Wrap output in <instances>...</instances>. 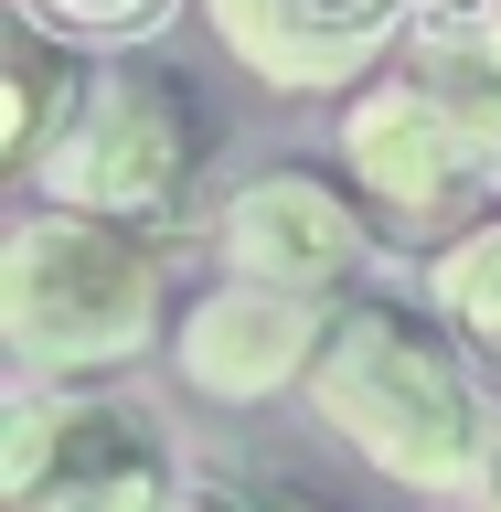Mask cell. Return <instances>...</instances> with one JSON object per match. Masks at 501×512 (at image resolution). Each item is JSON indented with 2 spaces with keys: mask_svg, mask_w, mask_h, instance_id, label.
Instances as JSON below:
<instances>
[{
  "mask_svg": "<svg viewBox=\"0 0 501 512\" xmlns=\"http://www.w3.org/2000/svg\"><path fill=\"white\" fill-rule=\"evenodd\" d=\"M470 331L438 299H395V288H352L331 310L310 374V416L352 459H374L395 491H438V502H480V480L501 470V406L470 363Z\"/></svg>",
  "mask_w": 501,
  "mask_h": 512,
  "instance_id": "cell-1",
  "label": "cell"
},
{
  "mask_svg": "<svg viewBox=\"0 0 501 512\" xmlns=\"http://www.w3.org/2000/svg\"><path fill=\"white\" fill-rule=\"evenodd\" d=\"M171 342V246L86 203H22L0 235V352L32 384H107Z\"/></svg>",
  "mask_w": 501,
  "mask_h": 512,
  "instance_id": "cell-2",
  "label": "cell"
},
{
  "mask_svg": "<svg viewBox=\"0 0 501 512\" xmlns=\"http://www.w3.org/2000/svg\"><path fill=\"white\" fill-rule=\"evenodd\" d=\"M203 150H214V118H203V96H192L182 64L107 54L32 182H43V203H86V214H118V224L171 235V224L192 214Z\"/></svg>",
  "mask_w": 501,
  "mask_h": 512,
  "instance_id": "cell-3",
  "label": "cell"
},
{
  "mask_svg": "<svg viewBox=\"0 0 501 512\" xmlns=\"http://www.w3.org/2000/svg\"><path fill=\"white\" fill-rule=\"evenodd\" d=\"M192 480L160 416L107 384H11L0 406V502L11 512H171Z\"/></svg>",
  "mask_w": 501,
  "mask_h": 512,
  "instance_id": "cell-4",
  "label": "cell"
},
{
  "mask_svg": "<svg viewBox=\"0 0 501 512\" xmlns=\"http://www.w3.org/2000/svg\"><path fill=\"white\" fill-rule=\"evenodd\" d=\"M214 256L235 278H278V288H310V299H352L374 278V203L310 160H278V171H246L214 214Z\"/></svg>",
  "mask_w": 501,
  "mask_h": 512,
  "instance_id": "cell-5",
  "label": "cell"
},
{
  "mask_svg": "<svg viewBox=\"0 0 501 512\" xmlns=\"http://www.w3.org/2000/svg\"><path fill=\"white\" fill-rule=\"evenodd\" d=\"M331 310H342V299H310V288L235 278V267H224L203 299H182L171 363H182V384L203 395V406H267V395H288V384L320 374Z\"/></svg>",
  "mask_w": 501,
  "mask_h": 512,
  "instance_id": "cell-6",
  "label": "cell"
},
{
  "mask_svg": "<svg viewBox=\"0 0 501 512\" xmlns=\"http://www.w3.org/2000/svg\"><path fill=\"white\" fill-rule=\"evenodd\" d=\"M342 182L395 224H448L480 192V171H470V139H459V118L438 107L427 75H374L342 107Z\"/></svg>",
  "mask_w": 501,
  "mask_h": 512,
  "instance_id": "cell-7",
  "label": "cell"
},
{
  "mask_svg": "<svg viewBox=\"0 0 501 512\" xmlns=\"http://www.w3.org/2000/svg\"><path fill=\"white\" fill-rule=\"evenodd\" d=\"M224 54L278 96H342L384 64L395 32H416V0H203Z\"/></svg>",
  "mask_w": 501,
  "mask_h": 512,
  "instance_id": "cell-8",
  "label": "cell"
},
{
  "mask_svg": "<svg viewBox=\"0 0 501 512\" xmlns=\"http://www.w3.org/2000/svg\"><path fill=\"white\" fill-rule=\"evenodd\" d=\"M86 43H64V32H43V22H22L11 11V128H0V160L11 171H43V150L64 139V118H75V96H86Z\"/></svg>",
  "mask_w": 501,
  "mask_h": 512,
  "instance_id": "cell-9",
  "label": "cell"
},
{
  "mask_svg": "<svg viewBox=\"0 0 501 512\" xmlns=\"http://www.w3.org/2000/svg\"><path fill=\"white\" fill-rule=\"evenodd\" d=\"M427 299H438L459 331H470L480 352L501 363V214H480V224H459L438 256H427Z\"/></svg>",
  "mask_w": 501,
  "mask_h": 512,
  "instance_id": "cell-10",
  "label": "cell"
},
{
  "mask_svg": "<svg viewBox=\"0 0 501 512\" xmlns=\"http://www.w3.org/2000/svg\"><path fill=\"white\" fill-rule=\"evenodd\" d=\"M11 11L43 22V32H64V43H86V54H96V43H107V54H139L182 0H11Z\"/></svg>",
  "mask_w": 501,
  "mask_h": 512,
  "instance_id": "cell-11",
  "label": "cell"
},
{
  "mask_svg": "<svg viewBox=\"0 0 501 512\" xmlns=\"http://www.w3.org/2000/svg\"><path fill=\"white\" fill-rule=\"evenodd\" d=\"M171 512H352V502L299 480V470H256V480H192Z\"/></svg>",
  "mask_w": 501,
  "mask_h": 512,
  "instance_id": "cell-12",
  "label": "cell"
},
{
  "mask_svg": "<svg viewBox=\"0 0 501 512\" xmlns=\"http://www.w3.org/2000/svg\"><path fill=\"white\" fill-rule=\"evenodd\" d=\"M480 512H501V470H491V480H480Z\"/></svg>",
  "mask_w": 501,
  "mask_h": 512,
  "instance_id": "cell-13",
  "label": "cell"
}]
</instances>
